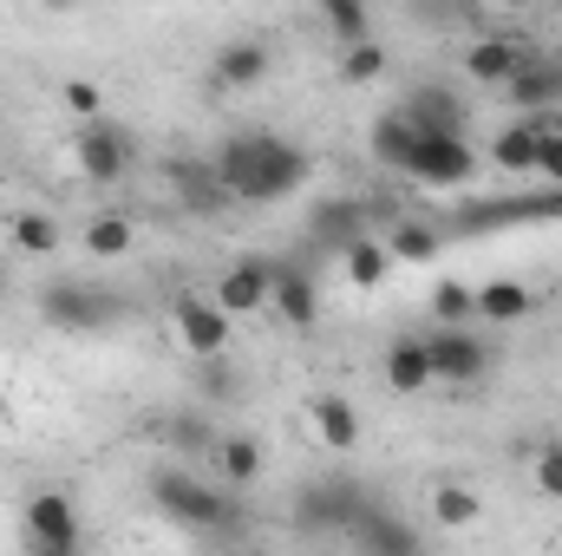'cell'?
Wrapping results in <instances>:
<instances>
[{"mask_svg": "<svg viewBox=\"0 0 562 556\" xmlns=\"http://www.w3.org/2000/svg\"><path fill=\"white\" fill-rule=\"evenodd\" d=\"M269 308H276L288 327H314L321 321V288H314V276L301 269V263H276V281H269Z\"/></svg>", "mask_w": 562, "mask_h": 556, "instance_id": "cell-15", "label": "cell"}, {"mask_svg": "<svg viewBox=\"0 0 562 556\" xmlns=\"http://www.w3.org/2000/svg\"><path fill=\"white\" fill-rule=\"evenodd\" d=\"M530 53H537V46H524V40H477V46L464 53V73L484 79V86H510Z\"/></svg>", "mask_w": 562, "mask_h": 556, "instance_id": "cell-19", "label": "cell"}, {"mask_svg": "<svg viewBox=\"0 0 562 556\" xmlns=\"http://www.w3.org/2000/svg\"><path fill=\"white\" fill-rule=\"evenodd\" d=\"M380 374H386V387H393V393H425V387H431L425 334H400V341H386V354H380Z\"/></svg>", "mask_w": 562, "mask_h": 556, "instance_id": "cell-18", "label": "cell"}, {"mask_svg": "<svg viewBox=\"0 0 562 556\" xmlns=\"http://www.w3.org/2000/svg\"><path fill=\"white\" fill-rule=\"evenodd\" d=\"M307 170H314V157L294 138H276V132H236L210 157V177L236 203H281L307 184Z\"/></svg>", "mask_w": 562, "mask_h": 556, "instance_id": "cell-1", "label": "cell"}, {"mask_svg": "<svg viewBox=\"0 0 562 556\" xmlns=\"http://www.w3.org/2000/svg\"><path fill=\"white\" fill-rule=\"evenodd\" d=\"M360 556H425V537H419V524H406L393 504H367V518L353 524V537H347Z\"/></svg>", "mask_w": 562, "mask_h": 556, "instance_id": "cell-10", "label": "cell"}, {"mask_svg": "<svg viewBox=\"0 0 562 556\" xmlns=\"http://www.w3.org/2000/svg\"><path fill=\"white\" fill-rule=\"evenodd\" d=\"M367 491L353 485V478H314V485H301V498H294V531H307V537H353V524L367 518Z\"/></svg>", "mask_w": 562, "mask_h": 556, "instance_id": "cell-3", "label": "cell"}, {"mask_svg": "<svg viewBox=\"0 0 562 556\" xmlns=\"http://www.w3.org/2000/svg\"><path fill=\"white\" fill-rule=\"evenodd\" d=\"M537 177H543V190H562V125H550L537 144Z\"/></svg>", "mask_w": 562, "mask_h": 556, "instance_id": "cell-34", "label": "cell"}, {"mask_svg": "<svg viewBox=\"0 0 562 556\" xmlns=\"http://www.w3.org/2000/svg\"><path fill=\"white\" fill-rule=\"evenodd\" d=\"M557 119H517V125H504L497 138H491V164L497 170H537V144L550 132Z\"/></svg>", "mask_w": 562, "mask_h": 556, "instance_id": "cell-21", "label": "cell"}, {"mask_svg": "<svg viewBox=\"0 0 562 556\" xmlns=\"http://www.w3.org/2000/svg\"><path fill=\"white\" fill-rule=\"evenodd\" d=\"M425 360H431V380H445V387H484L497 374V347L471 327H431Z\"/></svg>", "mask_w": 562, "mask_h": 556, "instance_id": "cell-4", "label": "cell"}, {"mask_svg": "<svg viewBox=\"0 0 562 556\" xmlns=\"http://www.w3.org/2000/svg\"><path fill=\"white\" fill-rule=\"evenodd\" d=\"M340 263H347V281H353V288H380V281L393 276V256H386V243H380V236H360Z\"/></svg>", "mask_w": 562, "mask_h": 556, "instance_id": "cell-28", "label": "cell"}, {"mask_svg": "<svg viewBox=\"0 0 562 556\" xmlns=\"http://www.w3.org/2000/svg\"><path fill=\"white\" fill-rule=\"evenodd\" d=\"M13 249H26V256H53V249H59V223L40 216V210H20V216H13Z\"/></svg>", "mask_w": 562, "mask_h": 556, "instance_id": "cell-30", "label": "cell"}, {"mask_svg": "<svg viewBox=\"0 0 562 556\" xmlns=\"http://www.w3.org/2000/svg\"><path fill=\"white\" fill-rule=\"evenodd\" d=\"M150 504H157L170 524H183V531H236V524H243L236 498L216 491V485H203V478L183 471V465L150 471Z\"/></svg>", "mask_w": 562, "mask_h": 556, "instance_id": "cell-2", "label": "cell"}, {"mask_svg": "<svg viewBox=\"0 0 562 556\" xmlns=\"http://www.w3.org/2000/svg\"><path fill=\"white\" fill-rule=\"evenodd\" d=\"M59 99H66V112H79V119H92V125H99V105H105V99H99V86H92V79H66V92H59Z\"/></svg>", "mask_w": 562, "mask_h": 556, "instance_id": "cell-35", "label": "cell"}, {"mask_svg": "<svg viewBox=\"0 0 562 556\" xmlns=\"http://www.w3.org/2000/svg\"><path fill=\"white\" fill-rule=\"evenodd\" d=\"M367 144H373V157H380L386 170H406V164H413V151H419V125H413L400 105H386V112L373 119Z\"/></svg>", "mask_w": 562, "mask_h": 556, "instance_id": "cell-20", "label": "cell"}, {"mask_svg": "<svg viewBox=\"0 0 562 556\" xmlns=\"http://www.w3.org/2000/svg\"><path fill=\"white\" fill-rule=\"evenodd\" d=\"M504 92H510V105L524 119H550V105L562 99V53H530Z\"/></svg>", "mask_w": 562, "mask_h": 556, "instance_id": "cell-12", "label": "cell"}, {"mask_svg": "<svg viewBox=\"0 0 562 556\" xmlns=\"http://www.w3.org/2000/svg\"><path fill=\"white\" fill-rule=\"evenodd\" d=\"M484 518V498L471 485H431V524L438 531H471Z\"/></svg>", "mask_w": 562, "mask_h": 556, "instance_id": "cell-25", "label": "cell"}, {"mask_svg": "<svg viewBox=\"0 0 562 556\" xmlns=\"http://www.w3.org/2000/svg\"><path fill=\"white\" fill-rule=\"evenodd\" d=\"M340 79H347V86H373V79H386V53H380V46H353V53H340Z\"/></svg>", "mask_w": 562, "mask_h": 556, "instance_id": "cell-32", "label": "cell"}, {"mask_svg": "<svg viewBox=\"0 0 562 556\" xmlns=\"http://www.w3.org/2000/svg\"><path fill=\"white\" fill-rule=\"evenodd\" d=\"M321 26H327L347 53H353V46H373V13H367L360 0H327V7H321Z\"/></svg>", "mask_w": 562, "mask_h": 556, "instance_id": "cell-26", "label": "cell"}, {"mask_svg": "<svg viewBox=\"0 0 562 556\" xmlns=\"http://www.w3.org/2000/svg\"><path fill=\"white\" fill-rule=\"evenodd\" d=\"M504 223H562V190L504 197V203H471V210L458 216V230H504Z\"/></svg>", "mask_w": 562, "mask_h": 556, "instance_id": "cell-13", "label": "cell"}, {"mask_svg": "<svg viewBox=\"0 0 562 556\" xmlns=\"http://www.w3.org/2000/svg\"><path fill=\"white\" fill-rule=\"evenodd\" d=\"M530 478H537V491H543V498H557V504H562V438H550V445L537 452Z\"/></svg>", "mask_w": 562, "mask_h": 556, "instance_id": "cell-33", "label": "cell"}, {"mask_svg": "<svg viewBox=\"0 0 562 556\" xmlns=\"http://www.w3.org/2000/svg\"><path fill=\"white\" fill-rule=\"evenodd\" d=\"M105 308H112V301H105V294H92V288H86V281H46V288H40V321H46V327H59V334H92V327H99V321H105Z\"/></svg>", "mask_w": 562, "mask_h": 556, "instance_id": "cell-9", "label": "cell"}, {"mask_svg": "<svg viewBox=\"0 0 562 556\" xmlns=\"http://www.w3.org/2000/svg\"><path fill=\"white\" fill-rule=\"evenodd\" d=\"M307 419H314V438H321L327 452H353V445H360V413H353V400L321 393V400L307 407Z\"/></svg>", "mask_w": 562, "mask_h": 556, "instance_id": "cell-22", "label": "cell"}, {"mask_svg": "<svg viewBox=\"0 0 562 556\" xmlns=\"http://www.w3.org/2000/svg\"><path fill=\"white\" fill-rule=\"evenodd\" d=\"M419 132H438V138H464V99L445 92V86H419L406 105H400Z\"/></svg>", "mask_w": 562, "mask_h": 556, "instance_id": "cell-17", "label": "cell"}, {"mask_svg": "<svg viewBox=\"0 0 562 556\" xmlns=\"http://www.w3.org/2000/svg\"><path fill=\"white\" fill-rule=\"evenodd\" d=\"M367 216H373V203H360V197H327V203H314V216H307V243L347 256V249L367 236Z\"/></svg>", "mask_w": 562, "mask_h": 556, "instance_id": "cell-11", "label": "cell"}, {"mask_svg": "<svg viewBox=\"0 0 562 556\" xmlns=\"http://www.w3.org/2000/svg\"><path fill=\"white\" fill-rule=\"evenodd\" d=\"M216 465H223L229 491H249V485L262 478V445H256L249 432H223V438H216Z\"/></svg>", "mask_w": 562, "mask_h": 556, "instance_id": "cell-24", "label": "cell"}, {"mask_svg": "<svg viewBox=\"0 0 562 556\" xmlns=\"http://www.w3.org/2000/svg\"><path fill=\"white\" fill-rule=\"evenodd\" d=\"M132 236H138V230H132V216H119V210H105V216H92V223H86V249H92L99 263L125 256V249H132Z\"/></svg>", "mask_w": 562, "mask_h": 556, "instance_id": "cell-29", "label": "cell"}, {"mask_svg": "<svg viewBox=\"0 0 562 556\" xmlns=\"http://www.w3.org/2000/svg\"><path fill=\"white\" fill-rule=\"evenodd\" d=\"M20 544L26 551H79V504L66 491H40L20 511Z\"/></svg>", "mask_w": 562, "mask_h": 556, "instance_id": "cell-7", "label": "cell"}, {"mask_svg": "<svg viewBox=\"0 0 562 556\" xmlns=\"http://www.w3.org/2000/svg\"><path fill=\"white\" fill-rule=\"evenodd\" d=\"M380 243H386V256H393V269H400V263H431V256L445 249V230H438V223H413V216H393Z\"/></svg>", "mask_w": 562, "mask_h": 556, "instance_id": "cell-23", "label": "cell"}, {"mask_svg": "<svg viewBox=\"0 0 562 556\" xmlns=\"http://www.w3.org/2000/svg\"><path fill=\"white\" fill-rule=\"evenodd\" d=\"M484 170V157L471 151V138H438V132H419V151L406 164L413 184H431V190H458Z\"/></svg>", "mask_w": 562, "mask_h": 556, "instance_id": "cell-5", "label": "cell"}, {"mask_svg": "<svg viewBox=\"0 0 562 556\" xmlns=\"http://www.w3.org/2000/svg\"><path fill=\"white\" fill-rule=\"evenodd\" d=\"M471 294H477V314L497 321V327H510V321L530 314V288H524V281H484V288H471Z\"/></svg>", "mask_w": 562, "mask_h": 556, "instance_id": "cell-27", "label": "cell"}, {"mask_svg": "<svg viewBox=\"0 0 562 556\" xmlns=\"http://www.w3.org/2000/svg\"><path fill=\"white\" fill-rule=\"evenodd\" d=\"M210 79H216V86H229V92L262 86V79H269V46H262V40H229V46H216Z\"/></svg>", "mask_w": 562, "mask_h": 556, "instance_id": "cell-16", "label": "cell"}, {"mask_svg": "<svg viewBox=\"0 0 562 556\" xmlns=\"http://www.w3.org/2000/svg\"><path fill=\"white\" fill-rule=\"evenodd\" d=\"M431 314H438V327H464V321L477 314V294H471L464 281H438V288H431Z\"/></svg>", "mask_w": 562, "mask_h": 556, "instance_id": "cell-31", "label": "cell"}, {"mask_svg": "<svg viewBox=\"0 0 562 556\" xmlns=\"http://www.w3.org/2000/svg\"><path fill=\"white\" fill-rule=\"evenodd\" d=\"M170 321H177V341H183L196 360H223V354H229V314L216 308V294H177Z\"/></svg>", "mask_w": 562, "mask_h": 556, "instance_id": "cell-8", "label": "cell"}, {"mask_svg": "<svg viewBox=\"0 0 562 556\" xmlns=\"http://www.w3.org/2000/svg\"><path fill=\"white\" fill-rule=\"evenodd\" d=\"M269 281H276V263L269 256H243L229 263V276L216 281V308L236 321V314H262L269 308Z\"/></svg>", "mask_w": 562, "mask_h": 556, "instance_id": "cell-14", "label": "cell"}, {"mask_svg": "<svg viewBox=\"0 0 562 556\" xmlns=\"http://www.w3.org/2000/svg\"><path fill=\"white\" fill-rule=\"evenodd\" d=\"M72 157H79V170H86L92 184H125L132 164H138V138H132L125 125L99 119V125H86V132L72 138Z\"/></svg>", "mask_w": 562, "mask_h": 556, "instance_id": "cell-6", "label": "cell"}, {"mask_svg": "<svg viewBox=\"0 0 562 556\" xmlns=\"http://www.w3.org/2000/svg\"><path fill=\"white\" fill-rule=\"evenodd\" d=\"M170 445H203V425H170Z\"/></svg>", "mask_w": 562, "mask_h": 556, "instance_id": "cell-36", "label": "cell"}]
</instances>
